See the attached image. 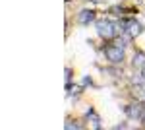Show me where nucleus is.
<instances>
[{"instance_id":"nucleus-3","label":"nucleus","mask_w":145,"mask_h":130,"mask_svg":"<svg viewBox=\"0 0 145 130\" xmlns=\"http://www.w3.org/2000/svg\"><path fill=\"white\" fill-rule=\"evenodd\" d=\"M122 29H124V33H128L132 39H135V37H139V35L143 33V25L137 22V20H134V18H128V20L122 22Z\"/></svg>"},{"instance_id":"nucleus-1","label":"nucleus","mask_w":145,"mask_h":130,"mask_svg":"<svg viewBox=\"0 0 145 130\" xmlns=\"http://www.w3.org/2000/svg\"><path fill=\"white\" fill-rule=\"evenodd\" d=\"M97 33L101 35V39L112 41L116 37V23L110 22V20H99L97 22Z\"/></svg>"},{"instance_id":"nucleus-6","label":"nucleus","mask_w":145,"mask_h":130,"mask_svg":"<svg viewBox=\"0 0 145 130\" xmlns=\"http://www.w3.org/2000/svg\"><path fill=\"white\" fill-rule=\"evenodd\" d=\"M132 66H134V68H137V70H141V68L145 66V53L137 51V53L134 54V58H132Z\"/></svg>"},{"instance_id":"nucleus-7","label":"nucleus","mask_w":145,"mask_h":130,"mask_svg":"<svg viewBox=\"0 0 145 130\" xmlns=\"http://www.w3.org/2000/svg\"><path fill=\"white\" fill-rule=\"evenodd\" d=\"M87 119H89V126H93V128H99V126H101V122H99V119H97V115H95V111H93V109H89Z\"/></svg>"},{"instance_id":"nucleus-10","label":"nucleus","mask_w":145,"mask_h":130,"mask_svg":"<svg viewBox=\"0 0 145 130\" xmlns=\"http://www.w3.org/2000/svg\"><path fill=\"white\" fill-rule=\"evenodd\" d=\"M95 2H99V0H95Z\"/></svg>"},{"instance_id":"nucleus-2","label":"nucleus","mask_w":145,"mask_h":130,"mask_svg":"<svg viewBox=\"0 0 145 130\" xmlns=\"http://www.w3.org/2000/svg\"><path fill=\"white\" fill-rule=\"evenodd\" d=\"M103 53H105V56H106V60L108 62H112V64H118V62H122L124 60V45H108V47H105L103 49Z\"/></svg>"},{"instance_id":"nucleus-9","label":"nucleus","mask_w":145,"mask_h":130,"mask_svg":"<svg viewBox=\"0 0 145 130\" xmlns=\"http://www.w3.org/2000/svg\"><path fill=\"white\" fill-rule=\"evenodd\" d=\"M141 120H143V124H145V117H143V119H141Z\"/></svg>"},{"instance_id":"nucleus-5","label":"nucleus","mask_w":145,"mask_h":130,"mask_svg":"<svg viewBox=\"0 0 145 130\" xmlns=\"http://www.w3.org/2000/svg\"><path fill=\"white\" fill-rule=\"evenodd\" d=\"M95 12L93 10H81L79 12V16H78V23L79 25H89L91 22H95Z\"/></svg>"},{"instance_id":"nucleus-8","label":"nucleus","mask_w":145,"mask_h":130,"mask_svg":"<svg viewBox=\"0 0 145 130\" xmlns=\"http://www.w3.org/2000/svg\"><path fill=\"white\" fill-rule=\"evenodd\" d=\"M141 78H143V80H145V66H143V68H141Z\"/></svg>"},{"instance_id":"nucleus-4","label":"nucleus","mask_w":145,"mask_h":130,"mask_svg":"<svg viewBox=\"0 0 145 130\" xmlns=\"http://www.w3.org/2000/svg\"><path fill=\"white\" fill-rule=\"evenodd\" d=\"M126 113H128V117H130V119H143V117H145L143 105H137V103L130 105V107L126 109Z\"/></svg>"}]
</instances>
